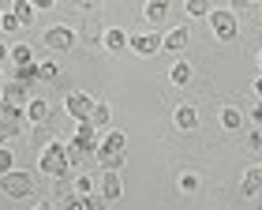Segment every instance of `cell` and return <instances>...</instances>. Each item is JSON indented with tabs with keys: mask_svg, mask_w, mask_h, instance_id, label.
Instances as JSON below:
<instances>
[{
	"mask_svg": "<svg viewBox=\"0 0 262 210\" xmlns=\"http://www.w3.org/2000/svg\"><path fill=\"white\" fill-rule=\"evenodd\" d=\"M187 41H191L187 27H172V30L161 38V49H169V53H184V49H187Z\"/></svg>",
	"mask_w": 262,
	"mask_h": 210,
	"instance_id": "cell-11",
	"label": "cell"
},
{
	"mask_svg": "<svg viewBox=\"0 0 262 210\" xmlns=\"http://www.w3.org/2000/svg\"><path fill=\"white\" fill-rule=\"evenodd\" d=\"M23 116H27V105H11V101H0V128L8 135H19L23 128Z\"/></svg>",
	"mask_w": 262,
	"mask_h": 210,
	"instance_id": "cell-7",
	"label": "cell"
},
{
	"mask_svg": "<svg viewBox=\"0 0 262 210\" xmlns=\"http://www.w3.org/2000/svg\"><path fill=\"white\" fill-rule=\"evenodd\" d=\"M127 49L135 53V56H154L161 49V34L158 30H150V34H131L127 38Z\"/></svg>",
	"mask_w": 262,
	"mask_h": 210,
	"instance_id": "cell-9",
	"label": "cell"
},
{
	"mask_svg": "<svg viewBox=\"0 0 262 210\" xmlns=\"http://www.w3.org/2000/svg\"><path fill=\"white\" fill-rule=\"evenodd\" d=\"M101 45H105L109 53H124V49H127V34H124L120 27H113V30L101 34Z\"/></svg>",
	"mask_w": 262,
	"mask_h": 210,
	"instance_id": "cell-15",
	"label": "cell"
},
{
	"mask_svg": "<svg viewBox=\"0 0 262 210\" xmlns=\"http://www.w3.org/2000/svg\"><path fill=\"white\" fill-rule=\"evenodd\" d=\"M247 4H251V0H229V11H244Z\"/></svg>",
	"mask_w": 262,
	"mask_h": 210,
	"instance_id": "cell-36",
	"label": "cell"
},
{
	"mask_svg": "<svg viewBox=\"0 0 262 210\" xmlns=\"http://www.w3.org/2000/svg\"><path fill=\"white\" fill-rule=\"evenodd\" d=\"M64 113L71 116V120H90V113H94V98H86V94H79V90H75V94H68L64 98Z\"/></svg>",
	"mask_w": 262,
	"mask_h": 210,
	"instance_id": "cell-8",
	"label": "cell"
},
{
	"mask_svg": "<svg viewBox=\"0 0 262 210\" xmlns=\"http://www.w3.org/2000/svg\"><path fill=\"white\" fill-rule=\"evenodd\" d=\"M8 56H11V49H8V45H4V41H0V64H4V60H8Z\"/></svg>",
	"mask_w": 262,
	"mask_h": 210,
	"instance_id": "cell-37",
	"label": "cell"
},
{
	"mask_svg": "<svg viewBox=\"0 0 262 210\" xmlns=\"http://www.w3.org/2000/svg\"><path fill=\"white\" fill-rule=\"evenodd\" d=\"M247 146H251V154H255V150H262V128H258V132H251V139H247Z\"/></svg>",
	"mask_w": 262,
	"mask_h": 210,
	"instance_id": "cell-32",
	"label": "cell"
},
{
	"mask_svg": "<svg viewBox=\"0 0 262 210\" xmlns=\"http://www.w3.org/2000/svg\"><path fill=\"white\" fill-rule=\"evenodd\" d=\"M210 30H213V38H221V41H232L236 34H240V23H236V11H210Z\"/></svg>",
	"mask_w": 262,
	"mask_h": 210,
	"instance_id": "cell-4",
	"label": "cell"
},
{
	"mask_svg": "<svg viewBox=\"0 0 262 210\" xmlns=\"http://www.w3.org/2000/svg\"><path fill=\"white\" fill-rule=\"evenodd\" d=\"M255 94H258V98H262V75H258V79H255Z\"/></svg>",
	"mask_w": 262,
	"mask_h": 210,
	"instance_id": "cell-38",
	"label": "cell"
},
{
	"mask_svg": "<svg viewBox=\"0 0 262 210\" xmlns=\"http://www.w3.org/2000/svg\"><path fill=\"white\" fill-rule=\"evenodd\" d=\"M0 192H4L8 199H27V195H34V177H30V173L11 169V173L0 177Z\"/></svg>",
	"mask_w": 262,
	"mask_h": 210,
	"instance_id": "cell-3",
	"label": "cell"
},
{
	"mask_svg": "<svg viewBox=\"0 0 262 210\" xmlns=\"http://www.w3.org/2000/svg\"><path fill=\"white\" fill-rule=\"evenodd\" d=\"M258 210H262V206H258Z\"/></svg>",
	"mask_w": 262,
	"mask_h": 210,
	"instance_id": "cell-45",
	"label": "cell"
},
{
	"mask_svg": "<svg viewBox=\"0 0 262 210\" xmlns=\"http://www.w3.org/2000/svg\"><path fill=\"white\" fill-rule=\"evenodd\" d=\"M11 64H15V68L38 64V60H34V49H30V45H11Z\"/></svg>",
	"mask_w": 262,
	"mask_h": 210,
	"instance_id": "cell-23",
	"label": "cell"
},
{
	"mask_svg": "<svg viewBox=\"0 0 262 210\" xmlns=\"http://www.w3.org/2000/svg\"><path fill=\"white\" fill-rule=\"evenodd\" d=\"M4 83H8V79H4V72H0V87H4Z\"/></svg>",
	"mask_w": 262,
	"mask_h": 210,
	"instance_id": "cell-41",
	"label": "cell"
},
{
	"mask_svg": "<svg viewBox=\"0 0 262 210\" xmlns=\"http://www.w3.org/2000/svg\"><path fill=\"white\" fill-rule=\"evenodd\" d=\"M169 0H146V8H142V19L150 23V27H161L165 23V15H169Z\"/></svg>",
	"mask_w": 262,
	"mask_h": 210,
	"instance_id": "cell-12",
	"label": "cell"
},
{
	"mask_svg": "<svg viewBox=\"0 0 262 210\" xmlns=\"http://www.w3.org/2000/svg\"><path fill=\"white\" fill-rule=\"evenodd\" d=\"M109 116H113V109H109V105H105V101H94V113H90V124H94V128H98V132H101V128H105V124H109Z\"/></svg>",
	"mask_w": 262,
	"mask_h": 210,
	"instance_id": "cell-24",
	"label": "cell"
},
{
	"mask_svg": "<svg viewBox=\"0 0 262 210\" xmlns=\"http://www.w3.org/2000/svg\"><path fill=\"white\" fill-rule=\"evenodd\" d=\"M30 4H34V8H38V11H49V8L56 4V0H30Z\"/></svg>",
	"mask_w": 262,
	"mask_h": 210,
	"instance_id": "cell-35",
	"label": "cell"
},
{
	"mask_svg": "<svg viewBox=\"0 0 262 210\" xmlns=\"http://www.w3.org/2000/svg\"><path fill=\"white\" fill-rule=\"evenodd\" d=\"M71 143H75L86 158H94V154H98V146H101V132H98V128H94L90 120H79L75 135H71Z\"/></svg>",
	"mask_w": 262,
	"mask_h": 210,
	"instance_id": "cell-5",
	"label": "cell"
},
{
	"mask_svg": "<svg viewBox=\"0 0 262 210\" xmlns=\"http://www.w3.org/2000/svg\"><path fill=\"white\" fill-rule=\"evenodd\" d=\"M0 101H11V105H27V87L15 83V79H8L4 87H0Z\"/></svg>",
	"mask_w": 262,
	"mask_h": 210,
	"instance_id": "cell-14",
	"label": "cell"
},
{
	"mask_svg": "<svg viewBox=\"0 0 262 210\" xmlns=\"http://www.w3.org/2000/svg\"><path fill=\"white\" fill-rule=\"evenodd\" d=\"M8 139H11V135L4 132V128H0V146H4V143H8Z\"/></svg>",
	"mask_w": 262,
	"mask_h": 210,
	"instance_id": "cell-39",
	"label": "cell"
},
{
	"mask_svg": "<svg viewBox=\"0 0 262 210\" xmlns=\"http://www.w3.org/2000/svg\"><path fill=\"white\" fill-rule=\"evenodd\" d=\"M11 15H15L23 27H30V23L38 19V8H34L30 0H11Z\"/></svg>",
	"mask_w": 262,
	"mask_h": 210,
	"instance_id": "cell-16",
	"label": "cell"
},
{
	"mask_svg": "<svg viewBox=\"0 0 262 210\" xmlns=\"http://www.w3.org/2000/svg\"><path fill=\"white\" fill-rule=\"evenodd\" d=\"M38 165L45 177H68V169H71V161H68V143H60V139H53V143H45L41 146V154H38Z\"/></svg>",
	"mask_w": 262,
	"mask_h": 210,
	"instance_id": "cell-2",
	"label": "cell"
},
{
	"mask_svg": "<svg viewBox=\"0 0 262 210\" xmlns=\"http://www.w3.org/2000/svg\"><path fill=\"white\" fill-rule=\"evenodd\" d=\"M27 120L30 124H45V120H49V101H45V98L27 101Z\"/></svg>",
	"mask_w": 262,
	"mask_h": 210,
	"instance_id": "cell-17",
	"label": "cell"
},
{
	"mask_svg": "<svg viewBox=\"0 0 262 210\" xmlns=\"http://www.w3.org/2000/svg\"><path fill=\"white\" fill-rule=\"evenodd\" d=\"M262 192V165H251L244 173V195H258Z\"/></svg>",
	"mask_w": 262,
	"mask_h": 210,
	"instance_id": "cell-18",
	"label": "cell"
},
{
	"mask_svg": "<svg viewBox=\"0 0 262 210\" xmlns=\"http://www.w3.org/2000/svg\"><path fill=\"white\" fill-rule=\"evenodd\" d=\"M41 45H49L53 53H68L71 45H75V30L64 27V23H56V27H49L41 34Z\"/></svg>",
	"mask_w": 262,
	"mask_h": 210,
	"instance_id": "cell-6",
	"label": "cell"
},
{
	"mask_svg": "<svg viewBox=\"0 0 262 210\" xmlns=\"http://www.w3.org/2000/svg\"><path fill=\"white\" fill-rule=\"evenodd\" d=\"M94 161H98L101 169H109V173H120V165H127V135L124 132H105Z\"/></svg>",
	"mask_w": 262,
	"mask_h": 210,
	"instance_id": "cell-1",
	"label": "cell"
},
{
	"mask_svg": "<svg viewBox=\"0 0 262 210\" xmlns=\"http://www.w3.org/2000/svg\"><path fill=\"white\" fill-rule=\"evenodd\" d=\"M199 177H195V173H184V177H180V192H187V195H191V192H199Z\"/></svg>",
	"mask_w": 262,
	"mask_h": 210,
	"instance_id": "cell-29",
	"label": "cell"
},
{
	"mask_svg": "<svg viewBox=\"0 0 262 210\" xmlns=\"http://www.w3.org/2000/svg\"><path fill=\"white\" fill-rule=\"evenodd\" d=\"M98 192L105 195L109 203H116L124 195V184H120V173H109V169H101V177H98Z\"/></svg>",
	"mask_w": 262,
	"mask_h": 210,
	"instance_id": "cell-10",
	"label": "cell"
},
{
	"mask_svg": "<svg viewBox=\"0 0 262 210\" xmlns=\"http://www.w3.org/2000/svg\"><path fill=\"white\" fill-rule=\"evenodd\" d=\"M221 124L229 128V132H240V128H244V113L232 109V105H225V109H221Z\"/></svg>",
	"mask_w": 262,
	"mask_h": 210,
	"instance_id": "cell-20",
	"label": "cell"
},
{
	"mask_svg": "<svg viewBox=\"0 0 262 210\" xmlns=\"http://www.w3.org/2000/svg\"><path fill=\"white\" fill-rule=\"evenodd\" d=\"M191 64H187V60H180V64H172V72H169V79H172V83L176 87H187V83H191Z\"/></svg>",
	"mask_w": 262,
	"mask_h": 210,
	"instance_id": "cell-21",
	"label": "cell"
},
{
	"mask_svg": "<svg viewBox=\"0 0 262 210\" xmlns=\"http://www.w3.org/2000/svg\"><path fill=\"white\" fill-rule=\"evenodd\" d=\"M71 4H75V8H82V11H90V8H101L105 0H71Z\"/></svg>",
	"mask_w": 262,
	"mask_h": 210,
	"instance_id": "cell-31",
	"label": "cell"
},
{
	"mask_svg": "<svg viewBox=\"0 0 262 210\" xmlns=\"http://www.w3.org/2000/svg\"><path fill=\"white\" fill-rule=\"evenodd\" d=\"M79 199H82V206H86V210H109V199H105L101 192H94V195H79Z\"/></svg>",
	"mask_w": 262,
	"mask_h": 210,
	"instance_id": "cell-26",
	"label": "cell"
},
{
	"mask_svg": "<svg viewBox=\"0 0 262 210\" xmlns=\"http://www.w3.org/2000/svg\"><path fill=\"white\" fill-rule=\"evenodd\" d=\"M34 210H53V206H49V203H41V206H34Z\"/></svg>",
	"mask_w": 262,
	"mask_h": 210,
	"instance_id": "cell-40",
	"label": "cell"
},
{
	"mask_svg": "<svg viewBox=\"0 0 262 210\" xmlns=\"http://www.w3.org/2000/svg\"><path fill=\"white\" fill-rule=\"evenodd\" d=\"M210 11H213L210 0H187V15H191V19H206Z\"/></svg>",
	"mask_w": 262,
	"mask_h": 210,
	"instance_id": "cell-25",
	"label": "cell"
},
{
	"mask_svg": "<svg viewBox=\"0 0 262 210\" xmlns=\"http://www.w3.org/2000/svg\"><path fill=\"white\" fill-rule=\"evenodd\" d=\"M251 120L262 128V101H258V105H251Z\"/></svg>",
	"mask_w": 262,
	"mask_h": 210,
	"instance_id": "cell-34",
	"label": "cell"
},
{
	"mask_svg": "<svg viewBox=\"0 0 262 210\" xmlns=\"http://www.w3.org/2000/svg\"><path fill=\"white\" fill-rule=\"evenodd\" d=\"M71 192H75V195H94V192H98V177L82 173V177H75V184H71Z\"/></svg>",
	"mask_w": 262,
	"mask_h": 210,
	"instance_id": "cell-22",
	"label": "cell"
},
{
	"mask_svg": "<svg viewBox=\"0 0 262 210\" xmlns=\"http://www.w3.org/2000/svg\"><path fill=\"white\" fill-rule=\"evenodd\" d=\"M0 27H4V30H8V34H15V30H19V27H23V23H19V19H15V15H4V23H0Z\"/></svg>",
	"mask_w": 262,
	"mask_h": 210,
	"instance_id": "cell-30",
	"label": "cell"
},
{
	"mask_svg": "<svg viewBox=\"0 0 262 210\" xmlns=\"http://www.w3.org/2000/svg\"><path fill=\"white\" fill-rule=\"evenodd\" d=\"M64 210H86V206H82L79 195H68V199H64Z\"/></svg>",
	"mask_w": 262,
	"mask_h": 210,
	"instance_id": "cell-33",
	"label": "cell"
},
{
	"mask_svg": "<svg viewBox=\"0 0 262 210\" xmlns=\"http://www.w3.org/2000/svg\"><path fill=\"white\" fill-rule=\"evenodd\" d=\"M251 4H262V0H251Z\"/></svg>",
	"mask_w": 262,
	"mask_h": 210,
	"instance_id": "cell-44",
	"label": "cell"
},
{
	"mask_svg": "<svg viewBox=\"0 0 262 210\" xmlns=\"http://www.w3.org/2000/svg\"><path fill=\"white\" fill-rule=\"evenodd\" d=\"M176 128H180V132H195L199 128V109L195 105H176Z\"/></svg>",
	"mask_w": 262,
	"mask_h": 210,
	"instance_id": "cell-13",
	"label": "cell"
},
{
	"mask_svg": "<svg viewBox=\"0 0 262 210\" xmlns=\"http://www.w3.org/2000/svg\"><path fill=\"white\" fill-rule=\"evenodd\" d=\"M11 165H15V150H11V143H4L0 146V177L11 173Z\"/></svg>",
	"mask_w": 262,
	"mask_h": 210,
	"instance_id": "cell-27",
	"label": "cell"
},
{
	"mask_svg": "<svg viewBox=\"0 0 262 210\" xmlns=\"http://www.w3.org/2000/svg\"><path fill=\"white\" fill-rule=\"evenodd\" d=\"M38 75L45 79V83H49V79L60 75V64H56V60H45V64H38Z\"/></svg>",
	"mask_w": 262,
	"mask_h": 210,
	"instance_id": "cell-28",
	"label": "cell"
},
{
	"mask_svg": "<svg viewBox=\"0 0 262 210\" xmlns=\"http://www.w3.org/2000/svg\"><path fill=\"white\" fill-rule=\"evenodd\" d=\"M11 79H15V83H23V87H30V83H38V64H23V68H15V72H11Z\"/></svg>",
	"mask_w": 262,
	"mask_h": 210,
	"instance_id": "cell-19",
	"label": "cell"
},
{
	"mask_svg": "<svg viewBox=\"0 0 262 210\" xmlns=\"http://www.w3.org/2000/svg\"><path fill=\"white\" fill-rule=\"evenodd\" d=\"M0 23H4V11H0Z\"/></svg>",
	"mask_w": 262,
	"mask_h": 210,
	"instance_id": "cell-43",
	"label": "cell"
},
{
	"mask_svg": "<svg viewBox=\"0 0 262 210\" xmlns=\"http://www.w3.org/2000/svg\"><path fill=\"white\" fill-rule=\"evenodd\" d=\"M258 68H262V53H258Z\"/></svg>",
	"mask_w": 262,
	"mask_h": 210,
	"instance_id": "cell-42",
	"label": "cell"
}]
</instances>
